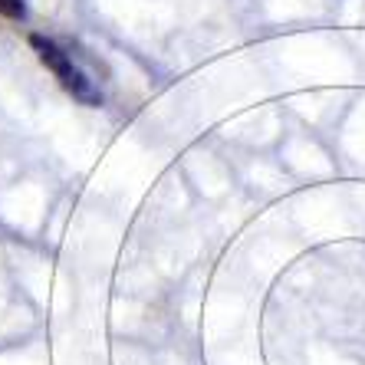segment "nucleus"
<instances>
[{
  "label": "nucleus",
  "mask_w": 365,
  "mask_h": 365,
  "mask_svg": "<svg viewBox=\"0 0 365 365\" xmlns=\"http://www.w3.org/2000/svg\"><path fill=\"white\" fill-rule=\"evenodd\" d=\"M30 46H34L36 56L43 60V66H46L53 76L60 79V86L66 89L69 96H73V99H79L83 106H102V93L96 89V83L86 76L76 63H73V56L63 50L60 43L34 34V36H30Z\"/></svg>",
  "instance_id": "1"
},
{
  "label": "nucleus",
  "mask_w": 365,
  "mask_h": 365,
  "mask_svg": "<svg viewBox=\"0 0 365 365\" xmlns=\"http://www.w3.org/2000/svg\"><path fill=\"white\" fill-rule=\"evenodd\" d=\"M0 17H10V20H24V17H26V7H24V0H0Z\"/></svg>",
  "instance_id": "2"
}]
</instances>
